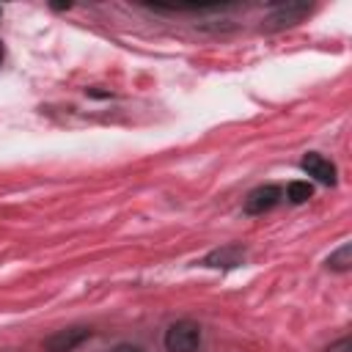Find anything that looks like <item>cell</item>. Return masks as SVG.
Wrapping results in <instances>:
<instances>
[{
	"label": "cell",
	"instance_id": "obj_9",
	"mask_svg": "<svg viewBox=\"0 0 352 352\" xmlns=\"http://www.w3.org/2000/svg\"><path fill=\"white\" fill-rule=\"evenodd\" d=\"M327 352H352V341H349V338H341V341L330 344Z\"/></svg>",
	"mask_w": 352,
	"mask_h": 352
},
{
	"label": "cell",
	"instance_id": "obj_11",
	"mask_svg": "<svg viewBox=\"0 0 352 352\" xmlns=\"http://www.w3.org/2000/svg\"><path fill=\"white\" fill-rule=\"evenodd\" d=\"M0 58H3V47H0Z\"/></svg>",
	"mask_w": 352,
	"mask_h": 352
},
{
	"label": "cell",
	"instance_id": "obj_3",
	"mask_svg": "<svg viewBox=\"0 0 352 352\" xmlns=\"http://www.w3.org/2000/svg\"><path fill=\"white\" fill-rule=\"evenodd\" d=\"M88 338H91V330L82 327V324H74V327H63V330H55L52 336H47L44 349L47 352H74Z\"/></svg>",
	"mask_w": 352,
	"mask_h": 352
},
{
	"label": "cell",
	"instance_id": "obj_6",
	"mask_svg": "<svg viewBox=\"0 0 352 352\" xmlns=\"http://www.w3.org/2000/svg\"><path fill=\"white\" fill-rule=\"evenodd\" d=\"M300 165H302V170H305L308 176H314L319 184H336V165H333L330 160H324L322 154L311 151V154L302 157Z\"/></svg>",
	"mask_w": 352,
	"mask_h": 352
},
{
	"label": "cell",
	"instance_id": "obj_1",
	"mask_svg": "<svg viewBox=\"0 0 352 352\" xmlns=\"http://www.w3.org/2000/svg\"><path fill=\"white\" fill-rule=\"evenodd\" d=\"M201 344V327L190 319H179L165 330V349L168 352H195Z\"/></svg>",
	"mask_w": 352,
	"mask_h": 352
},
{
	"label": "cell",
	"instance_id": "obj_10",
	"mask_svg": "<svg viewBox=\"0 0 352 352\" xmlns=\"http://www.w3.org/2000/svg\"><path fill=\"white\" fill-rule=\"evenodd\" d=\"M110 352H143V349L135 346V344H118V346H113Z\"/></svg>",
	"mask_w": 352,
	"mask_h": 352
},
{
	"label": "cell",
	"instance_id": "obj_7",
	"mask_svg": "<svg viewBox=\"0 0 352 352\" xmlns=\"http://www.w3.org/2000/svg\"><path fill=\"white\" fill-rule=\"evenodd\" d=\"M327 267L336 270V272H349V267H352V245L344 242L338 250H333L330 258H327Z\"/></svg>",
	"mask_w": 352,
	"mask_h": 352
},
{
	"label": "cell",
	"instance_id": "obj_8",
	"mask_svg": "<svg viewBox=\"0 0 352 352\" xmlns=\"http://www.w3.org/2000/svg\"><path fill=\"white\" fill-rule=\"evenodd\" d=\"M311 195H314V187L308 182H289L286 184V198L292 204H305Z\"/></svg>",
	"mask_w": 352,
	"mask_h": 352
},
{
	"label": "cell",
	"instance_id": "obj_2",
	"mask_svg": "<svg viewBox=\"0 0 352 352\" xmlns=\"http://www.w3.org/2000/svg\"><path fill=\"white\" fill-rule=\"evenodd\" d=\"M311 14V6L308 3H283L278 8H272L267 16H264V30H283V28H292L297 25L302 16Z\"/></svg>",
	"mask_w": 352,
	"mask_h": 352
},
{
	"label": "cell",
	"instance_id": "obj_5",
	"mask_svg": "<svg viewBox=\"0 0 352 352\" xmlns=\"http://www.w3.org/2000/svg\"><path fill=\"white\" fill-rule=\"evenodd\" d=\"M242 261H245V248L242 245H223V248L206 253L204 267H212V270H234Z\"/></svg>",
	"mask_w": 352,
	"mask_h": 352
},
{
	"label": "cell",
	"instance_id": "obj_4",
	"mask_svg": "<svg viewBox=\"0 0 352 352\" xmlns=\"http://www.w3.org/2000/svg\"><path fill=\"white\" fill-rule=\"evenodd\" d=\"M280 201V187L275 184H261L256 187L248 198H245V212L248 214H264L267 209H272Z\"/></svg>",
	"mask_w": 352,
	"mask_h": 352
}]
</instances>
